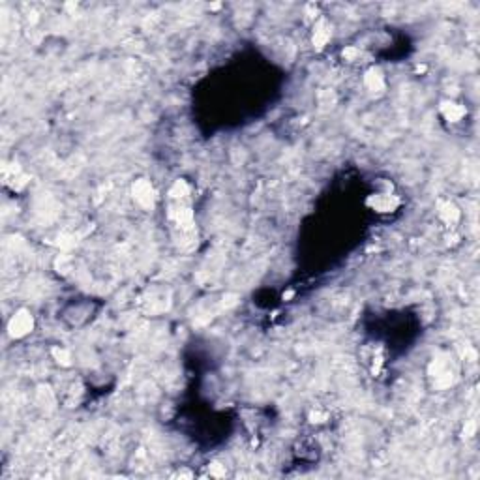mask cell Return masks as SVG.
<instances>
[{
	"instance_id": "cell-1",
	"label": "cell",
	"mask_w": 480,
	"mask_h": 480,
	"mask_svg": "<svg viewBox=\"0 0 480 480\" xmlns=\"http://www.w3.org/2000/svg\"><path fill=\"white\" fill-rule=\"evenodd\" d=\"M32 326H34V319H32V315H30L29 311H17V315H14V319L10 321V334L14 336V338H23V336H27L30 330H32Z\"/></svg>"
},
{
	"instance_id": "cell-2",
	"label": "cell",
	"mask_w": 480,
	"mask_h": 480,
	"mask_svg": "<svg viewBox=\"0 0 480 480\" xmlns=\"http://www.w3.org/2000/svg\"><path fill=\"white\" fill-rule=\"evenodd\" d=\"M134 193H135V199H137L143 206H149L150 203H152V186H150L147 180H139V182L135 184Z\"/></svg>"
},
{
	"instance_id": "cell-3",
	"label": "cell",
	"mask_w": 480,
	"mask_h": 480,
	"mask_svg": "<svg viewBox=\"0 0 480 480\" xmlns=\"http://www.w3.org/2000/svg\"><path fill=\"white\" fill-rule=\"evenodd\" d=\"M374 206L377 208V210H383V212H389L394 208V203H392V199L390 197H385V195H377L374 201Z\"/></svg>"
},
{
	"instance_id": "cell-4",
	"label": "cell",
	"mask_w": 480,
	"mask_h": 480,
	"mask_svg": "<svg viewBox=\"0 0 480 480\" xmlns=\"http://www.w3.org/2000/svg\"><path fill=\"white\" fill-rule=\"evenodd\" d=\"M368 86L372 88V90H381L383 88V77L379 75V73H375V71H372V73H368Z\"/></svg>"
}]
</instances>
